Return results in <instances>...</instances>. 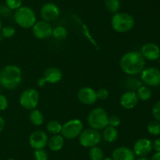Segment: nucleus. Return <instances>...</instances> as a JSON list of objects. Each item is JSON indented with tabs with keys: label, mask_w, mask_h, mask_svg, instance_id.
<instances>
[{
	"label": "nucleus",
	"mask_w": 160,
	"mask_h": 160,
	"mask_svg": "<svg viewBox=\"0 0 160 160\" xmlns=\"http://www.w3.org/2000/svg\"><path fill=\"white\" fill-rule=\"evenodd\" d=\"M121 70L130 76L139 75L145 67V59L140 51H129L120 60Z\"/></svg>",
	"instance_id": "f257e3e1"
},
{
	"label": "nucleus",
	"mask_w": 160,
	"mask_h": 160,
	"mask_svg": "<svg viewBox=\"0 0 160 160\" xmlns=\"http://www.w3.org/2000/svg\"><path fill=\"white\" fill-rule=\"evenodd\" d=\"M23 80V73L20 67L15 64L6 65L0 71V86L8 90L17 89Z\"/></svg>",
	"instance_id": "f03ea898"
},
{
	"label": "nucleus",
	"mask_w": 160,
	"mask_h": 160,
	"mask_svg": "<svg viewBox=\"0 0 160 160\" xmlns=\"http://www.w3.org/2000/svg\"><path fill=\"white\" fill-rule=\"evenodd\" d=\"M135 24V20L132 15L124 12H117L111 19L112 29L118 33H126L131 31Z\"/></svg>",
	"instance_id": "7ed1b4c3"
},
{
	"label": "nucleus",
	"mask_w": 160,
	"mask_h": 160,
	"mask_svg": "<svg viewBox=\"0 0 160 160\" xmlns=\"http://www.w3.org/2000/svg\"><path fill=\"white\" fill-rule=\"evenodd\" d=\"M14 20L22 28L28 29L34 26L37 17L34 11L28 6H21L16 9L14 13Z\"/></svg>",
	"instance_id": "20e7f679"
},
{
	"label": "nucleus",
	"mask_w": 160,
	"mask_h": 160,
	"mask_svg": "<svg viewBox=\"0 0 160 160\" xmlns=\"http://www.w3.org/2000/svg\"><path fill=\"white\" fill-rule=\"evenodd\" d=\"M108 115L106 110L102 108H95L88 115V124L90 128L96 130H102L108 125Z\"/></svg>",
	"instance_id": "39448f33"
},
{
	"label": "nucleus",
	"mask_w": 160,
	"mask_h": 160,
	"mask_svg": "<svg viewBox=\"0 0 160 160\" xmlns=\"http://www.w3.org/2000/svg\"><path fill=\"white\" fill-rule=\"evenodd\" d=\"M84 130V124L82 121L78 119H70L62 124L61 135L64 139L73 140L79 137L80 134Z\"/></svg>",
	"instance_id": "423d86ee"
},
{
	"label": "nucleus",
	"mask_w": 160,
	"mask_h": 160,
	"mask_svg": "<svg viewBox=\"0 0 160 160\" xmlns=\"http://www.w3.org/2000/svg\"><path fill=\"white\" fill-rule=\"evenodd\" d=\"M38 92L34 88H28L21 93L19 99V102L22 108L26 110L35 109L39 103Z\"/></svg>",
	"instance_id": "0eeeda50"
},
{
	"label": "nucleus",
	"mask_w": 160,
	"mask_h": 160,
	"mask_svg": "<svg viewBox=\"0 0 160 160\" xmlns=\"http://www.w3.org/2000/svg\"><path fill=\"white\" fill-rule=\"evenodd\" d=\"M78 139L81 146L91 148L95 146H98V144L101 142L102 135L98 130L95 129H84Z\"/></svg>",
	"instance_id": "6e6552de"
},
{
	"label": "nucleus",
	"mask_w": 160,
	"mask_h": 160,
	"mask_svg": "<svg viewBox=\"0 0 160 160\" xmlns=\"http://www.w3.org/2000/svg\"><path fill=\"white\" fill-rule=\"evenodd\" d=\"M141 81L147 86L156 87L160 85V70L157 67H145L141 72Z\"/></svg>",
	"instance_id": "1a4fd4ad"
},
{
	"label": "nucleus",
	"mask_w": 160,
	"mask_h": 160,
	"mask_svg": "<svg viewBox=\"0 0 160 160\" xmlns=\"http://www.w3.org/2000/svg\"><path fill=\"white\" fill-rule=\"evenodd\" d=\"M31 28L33 35L36 39L44 40L50 38L52 35L53 28L48 22L45 20L36 21Z\"/></svg>",
	"instance_id": "9d476101"
},
{
	"label": "nucleus",
	"mask_w": 160,
	"mask_h": 160,
	"mask_svg": "<svg viewBox=\"0 0 160 160\" xmlns=\"http://www.w3.org/2000/svg\"><path fill=\"white\" fill-rule=\"evenodd\" d=\"M40 13L43 20L50 23L56 20L59 17L60 11L55 3H47L42 6Z\"/></svg>",
	"instance_id": "9b49d317"
},
{
	"label": "nucleus",
	"mask_w": 160,
	"mask_h": 160,
	"mask_svg": "<svg viewBox=\"0 0 160 160\" xmlns=\"http://www.w3.org/2000/svg\"><path fill=\"white\" fill-rule=\"evenodd\" d=\"M48 135L45 132L42 130H36L30 135L29 144L34 150L43 149L48 144Z\"/></svg>",
	"instance_id": "f8f14e48"
},
{
	"label": "nucleus",
	"mask_w": 160,
	"mask_h": 160,
	"mask_svg": "<svg viewBox=\"0 0 160 160\" xmlns=\"http://www.w3.org/2000/svg\"><path fill=\"white\" fill-rule=\"evenodd\" d=\"M78 99L81 104L85 105H92L97 101L96 91L89 86L82 87L78 90Z\"/></svg>",
	"instance_id": "ddd939ff"
},
{
	"label": "nucleus",
	"mask_w": 160,
	"mask_h": 160,
	"mask_svg": "<svg viewBox=\"0 0 160 160\" xmlns=\"http://www.w3.org/2000/svg\"><path fill=\"white\" fill-rule=\"evenodd\" d=\"M132 150L135 156H147L152 150V141L148 138H140L134 143Z\"/></svg>",
	"instance_id": "4468645a"
},
{
	"label": "nucleus",
	"mask_w": 160,
	"mask_h": 160,
	"mask_svg": "<svg viewBox=\"0 0 160 160\" xmlns=\"http://www.w3.org/2000/svg\"><path fill=\"white\" fill-rule=\"evenodd\" d=\"M140 52L143 57L148 61H156L160 57L159 45L153 42H148L142 45Z\"/></svg>",
	"instance_id": "2eb2a0df"
},
{
	"label": "nucleus",
	"mask_w": 160,
	"mask_h": 160,
	"mask_svg": "<svg viewBox=\"0 0 160 160\" xmlns=\"http://www.w3.org/2000/svg\"><path fill=\"white\" fill-rule=\"evenodd\" d=\"M138 101L139 99L134 91H126L120 96V105L122 108L127 110H131L135 108Z\"/></svg>",
	"instance_id": "dca6fc26"
},
{
	"label": "nucleus",
	"mask_w": 160,
	"mask_h": 160,
	"mask_svg": "<svg viewBox=\"0 0 160 160\" xmlns=\"http://www.w3.org/2000/svg\"><path fill=\"white\" fill-rule=\"evenodd\" d=\"M112 160H134L135 155L132 149L126 146H120L113 150L112 153Z\"/></svg>",
	"instance_id": "f3484780"
},
{
	"label": "nucleus",
	"mask_w": 160,
	"mask_h": 160,
	"mask_svg": "<svg viewBox=\"0 0 160 160\" xmlns=\"http://www.w3.org/2000/svg\"><path fill=\"white\" fill-rule=\"evenodd\" d=\"M43 78L47 83L55 84L61 81L62 78V73L60 69L58 67H50L45 71Z\"/></svg>",
	"instance_id": "a211bd4d"
},
{
	"label": "nucleus",
	"mask_w": 160,
	"mask_h": 160,
	"mask_svg": "<svg viewBox=\"0 0 160 160\" xmlns=\"http://www.w3.org/2000/svg\"><path fill=\"white\" fill-rule=\"evenodd\" d=\"M64 142V137L61 134L52 135L51 137L48 139L47 145L52 152H59L63 147Z\"/></svg>",
	"instance_id": "6ab92c4d"
},
{
	"label": "nucleus",
	"mask_w": 160,
	"mask_h": 160,
	"mask_svg": "<svg viewBox=\"0 0 160 160\" xmlns=\"http://www.w3.org/2000/svg\"><path fill=\"white\" fill-rule=\"evenodd\" d=\"M119 136L118 130L115 127L107 125L102 130V138H103L106 142L107 143H113L117 140Z\"/></svg>",
	"instance_id": "aec40b11"
},
{
	"label": "nucleus",
	"mask_w": 160,
	"mask_h": 160,
	"mask_svg": "<svg viewBox=\"0 0 160 160\" xmlns=\"http://www.w3.org/2000/svg\"><path fill=\"white\" fill-rule=\"evenodd\" d=\"M30 122L35 126H40L44 122V115L38 109L31 110L29 114Z\"/></svg>",
	"instance_id": "412c9836"
},
{
	"label": "nucleus",
	"mask_w": 160,
	"mask_h": 160,
	"mask_svg": "<svg viewBox=\"0 0 160 160\" xmlns=\"http://www.w3.org/2000/svg\"><path fill=\"white\" fill-rule=\"evenodd\" d=\"M136 94L139 100H142V101H147V100H150V98L152 97V90L149 86L142 85L137 89Z\"/></svg>",
	"instance_id": "4be33fe9"
},
{
	"label": "nucleus",
	"mask_w": 160,
	"mask_h": 160,
	"mask_svg": "<svg viewBox=\"0 0 160 160\" xmlns=\"http://www.w3.org/2000/svg\"><path fill=\"white\" fill-rule=\"evenodd\" d=\"M62 125L56 120H51L46 124V130L52 135L60 134Z\"/></svg>",
	"instance_id": "5701e85b"
},
{
	"label": "nucleus",
	"mask_w": 160,
	"mask_h": 160,
	"mask_svg": "<svg viewBox=\"0 0 160 160\" xmlns=\"http://www.w3.org/2000/svg\"><path fill=\"white\" fill-rule=\"evenodd\" d=\"M67 30L63 26H57L52 29V36L56 40H63L67 37Z\"/></svg>",
	"instance_id": "b1692460"
},
{
	"label": "nucleus",
	"mask_w": 160,
	"mask_h": 160,
	"mask_svg": "<svg viewBox=\"0 0 160 160\" xmlns=\"http://www.w3.org/2000/svg\"><path fill=\"white\" fill-rule=\"evenodd\" d=\"M89 157L91 160H102L104 158V152L101 147L95 146L89 150Z\"/></svg>",
	"instance_id": "393cba45"
},
{
	"label": "nucleus",
	"mask_w": 160,
	"mask_h": 160,
	"mask_svg": "<svg viewBox=\"0 0 160 160\" xmlns=\"http://www.w3.org/2000/svg\"><path fill=\"white\" fill-rule=\"evenodd\" d=\"M105 6L109 12L114 14L119 12V9L120 8V0H106Z\"/></svg>",
	"instance_id": "a878e982"
},
{
	"label": "nucleus",
	"mask_w": 160,
	"mask_h": 160,
	"mask_svg": "<svg viewBox=\"0 0 160 160\" xmlns=\"http://www.w3.org/2000/svg\"><path fill=\"white\" fill-rule=\"evenodd\" d=\"M147 130L148 133L153 136L160 135V122L159 121H151L147 125Z\"/></svg>",
	"instance_id": "bb28decb"
},
{
	"label": "nucleus",
	"mask_w": 160,
	"mask_h": 160,
	"mask_svg": "<svg viewBox=\"0 0 160 160\" xmlns=\"http://www.w3.org/2000/svg\"><path fill=\"white\" fill-rule=\"evenodd\" d=\"M126 86L129 89V90L134 91L137 90L140 86H142V82L139 80L138 78H136L134 76H131V78H128V80H127Z\"/></svg>",
	"instance_id": "cd10ccee"
},
{
	"label": "nucleus",
	"mask_w": 160,
	"mask_h": 160,
	"mask_svg": "<svg viewBox=\"0 0 160 160\" xmlns=\"http://www.w3.org/2000/svg\"><path fill=\"white\" fill-rule=\"evenodd\" d=\"M0 34L4 39H10L13 37L14 35L16 34V29L14 27L11 25H7V26L2 27Z\"/></svg>",
	"instance_id": "c85d7f7f"
},
{
	"label": "nucleus",
	"mask_w": 160,
	"mask_h": 160,
	"mask_svg": "<svg viewBox=\"0 0 160 160\" xmlns=\"http://www.w3.org/2000/svg\"><path fill=\"white\" fill-rule=\"evenodd\" d=\"M35 160H48V155L45 149H36L34 152Z\"/></svg>",
	"instance_id": "c756f323"
},
{
	"label": "nucleus",
	"mask_w": 160,
	"mask_h": 160,
	"mask_svg": "<svg viewBox=\"0 0 160 160\" xmlns=\"http://www.w3.org/2000/svg\"><path fill=\"white\" fill-rule=\"evenodd\" d=\"M6 5L12 10H16L22 6L23 0H5Z\"/></svg>",
	"instance_id": "7c9ffc66"
},
{
	"label": "nucleus",
	"mask_w": 160,
	"mask_h": 160,
	"mask_svg": "<svg viewBox=\"0 0 160 160\" xmlns=\"http://www.w3.org/2000/svg\"><path fill=\"white\" fill-rule=\"evenodd\" d=\"M152 115L155 120L160 122V100L154 104V105L152 108Z\"/></svg>",
	"instance_id": "2f4dec72"
},
{
	"label": "nucleus",
	"mask_w": 160,
	"mask_h": 160,
	"mask_svg": "<svg viewBox=\"0 0 160 160\" xmlns=\"http://www.w3.org/2000/svg\"><path fill=\"white\" fill-rule=\"evenodd\" d=\"M97 99L100 100H107L109 96V92L106 88H100L96 91Z\"/></svg>",
	"instance_id": "473e14b6"
},
{
	"label": "nucleus",
	"mask_w": 160,
	"mask_h": 160,
	"mask_svg": "<svg viewBox=\"0 0 160 160\" xmlns=\"http://www.w3.org/2000/svg\"><path fill=\"white\" fill-rule=\"evenodd\" d=\"M120 123H121V119L119 116L113 115L109 116L108 118V125L117 128L120 125Z\"/></svg>",
	"instance_id": "72a5a7b5"
},
{
	"label": "nucleus",
	"mask_w": 160,
	"mask_h": 160,
	"mask_svg": "<svg viewBox=\"0 0 160 160\" xmlns=\"http://www.w3.org/2000/svg\"><path fill=\"white\" fill-rule=\"evenodd\" d=\"M12 13V9H9L6 5L0 6V15L3 17H9Z\"/></svg>",
	"instance_id": "f704fd0d"
},
{
	"label": "nucleus",
	"mask_w": 160,
	"mask_h": 160,
	"mask_svg": "<svg viewBox=\"0 0 160 160\" xmlns=\"http://www.w3.org/2000/svg\"><path fill=\"white\" fill-rule=\"evenodd\" d=\"M9 105L7 97L3 94H0V111H3L6 110Z\"/></svg>",
	"instance_id": "c9c22d12"
},
{
	"label": "nucleus",
	"mask_w": 160,
	"mask_h": 160,
	"mask_svg": "<svg viewBox=\"0 0 160 160\" xmlns=\"http://www.w3.org/2000/svg\"><path fill=\"white\" fill-rule=\"evenodd\" d=\"M152 149L156 151V152H160V138H156L152 142Z\"/></svg>",
	"instance_id": "e433bc0d"
},
{
	"label": "nucleus",
	"mask_w": 160,
	"mask_h": 160,
	"mask_svg": "<svg viewBox=\"0 0 160 160\" xmlns=\"http://www.w3.org/2000/svg\"><path fill=\"white\" fill-rule=\"evenodd\" d=\"M46 83H47L45 82V80L44 79L43 77H41V78H39L38 79V81H37V84H38V86H39V87H43V86H45Z\"/></svg>",
	"instance_id": "4c0bfd02"
},
{
	"label": "nucleus",
	"mask_w": 160,
	"mask_h": 160,
	"mask_svg": "<svg viewBox=\"0 0 160 160\" xmlns=\"http://www.w3.org/2000/svg\"><path fill=\"white\" fill-rule=\"evenodd\" d=\"M5 125H6V122H5V119L0 115V133L4 130Z\"/></svg>",
	"instance_id": "58836bf2"
},
{
	"label": "nucleus",
	"mask_w": 160,
	"mask_h": 160,
	"mask_svg": "<svg viewBox=\"0 0 160 160\" xmlns=\"http://www.w3.org/2000/svg\"><path fill=\"white\" fill-rule=\"evenodd\" d=\"M150 160H160V152H156Z\"/></svg>",
	"instance_id": "ea45409f"
},
{
	"label": "nucleus",
	"mask_w": 160,
	"mask_h": 160,
	"mask_svg": "<svg viewBox=\"0 0 160 160\" xmlns=\"http://www.w3.org/2000/svg\"><path fill=\"white\" fill-rule=\"evenodd\" d=\"M134 160H150V159H148L146 156H143V157H138V158H135Z\"/></svg>",
	"instance_id": "a19ab883"
},
{
	"label": "nucleus",
	"mask_w": 160,
	"mask_h": 160,
	"mask_svg": "<svg viewBox=\"0 0 160 160\" xmlns=\"http://www.w3.org/2000/svg\"><path fill=\"white\" fill-rule=\"evenodd\" d=\"M102 160H112V157H104Z\"/></svg>",
	"instance_id": "79ce46f5"
},
{
	"label": "nucleus",
	"mask_w": 160,
	"mask_h": 160,
	"mask_svg": "<svg viewBox=\"0 0 160 160\" xmlns=\"http://www.w3.org/2000/svg\"><path fill=\"white\" fill-rule=\"evenodd\" d=\"M2 20L1 19H0V32H1L2 31Z\"/></svg>",
	"instance_id": "37998d69"
},
{
	"label": "nucleus",
	"mask_w": 160,
	"mask_h": 160,
	"mask_svg": "<svg viewBox=\"0 0 160 160\" xmlns=\"http://www.w3.org/2000/svg\"><path fill=\"white\" fill-rule=\"evenodd\" d=\"M7 160H16V159H14V158H8Z\"/></svg>",
	"instance_id": "c03bdc74"
},
{
	"label": "nucleus",
	"mask_w": 160,
	"mask_h": 160,
	"mask_svg": "<svg viewBox=\"0 0 160 160\" xmlns=\"http://www.w3.org/2000/svg\"><path fill=\"white\" fill-rule=\"evenodd\" d=\"M159 61H160V57H159Z\"/></svg>",
	"instance_id": "a18cd8bd"
}]
</instances>
